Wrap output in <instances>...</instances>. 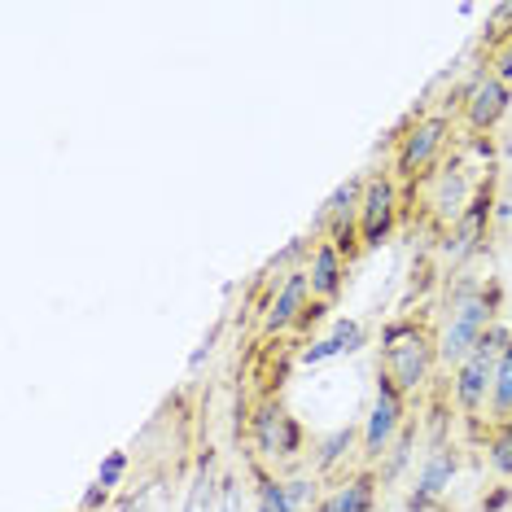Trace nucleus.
I'll list each match as a JSON object with an SVG mask.
<instances>
[{
    "instance_id": "f257e3e1",
    "label": "nucleus",
    "mask_w": 512,
    "mask_h": 512,
    "mask_svg": "<svg viewBox=\"0 0 512 512\" xmlns=\"http://www.w3.org/2000/svg\"><path fill=\"white\" fill-rule=\"evenodd\" d=\"M504 316V281L491 272H460L447 276L438 302V355H442V372L460 368L473 355V346Z\"/></svg>"
},
{
    "instance_id": "f03ea898",
    "label": "nucleus",
    "mask_w": 512,
    "mask_h": 512,
    "mask_svg": "<svg viewBox=\"0 0 512 512\" xmlns=\"http://www.w3.org/2000/svg\"><path fill=\"white\" fill-rule=\"evenodd\" d=\"M377 372L390 377L407 399L421 394L438 381L442 355H438V311L416 307V311H394L381 324V346H377Z\"/></svg>"
},
{
    "instance_id": "7ed1b4c3",
    "label": "nucleus",
    "mask_w": 512,
    "mask_h": 512,
    "mask_svg": "<svg viewBox=\"0 0 512 512\" xmlns=\"http://www.w3.org/2000/svg\"><path fill=\"white\" fill-rule=\"evenodd\" d=\"M482 176H486V167L482 171L469 167L464 149L456 145L434 176H429L425 184H416L412 193H403V224L412 232H421L429 246L438 250L442 241H447V232L460 224V215L469 211Z\"/></svg>"
},
{
    "instance_id": "20e7f679",
    "label": "nucleus",
    "mask_w": 512,
    "mask_h": 512,
    "mask_svg": "<svg viewBox=\"0 0 512 512\" xmlns=\"http://www.w3.org/2000/svg\"><path fill=\"white\" fill-rule=\"evenodd\" d=\"M512 342L508 324H495L482 342L473 346V355L464 359L460 368H451V403H456L460 416V434L469 447H482L486 434H491V390H495V368L504 346Z\"/></svg>"
},
{
    "instance_id": "39448f33",
    "label": "nucleus",
    "mask_w": 512,
    "mask_h": 512,
    "mask_svg": "<svg viewBox=\"0 0 512 512\" xmlns=\"http://www.w3.org/2000/svg\"><path fill=\"white\" fill-rule=\"evenodd\" d=\"M456 114L451 110H425L394 136V154H390V176L399 180L403 193H412L416 184H425L434 171L447 162V154L456 149Z\"/></svg>"
},
{
    "instance_id": "423d86ee",
    "label": "nucleus",
    "mask_w": 512,
    "mask_h": 512,
    "mask_svg": "<svg viewBox=\"0 0 512 512\" xmlns=\"http://www.w3.org/2000/svg\"><path fill=\"white\" fill-rule=\"evenodd\" d=\"M495 211H499V167L491 162L486 167L482 184H477L469 211L460 215V224L447 232V241L438 246V259H442V276H460V272H473L482 263L486 246H491V232H495Z\"/></svg>"
},
{
    "instance_id": "0eeeda50",
    "label": "nucleus",
    "mask_w": 512,
    "mask_h": 512,
    "mask_svg": "<svg viewBox=\"0 0 512 512\" xmlns=\"http://www.w3.org/2000/svg\"><path fill=\"white\" fill-rule=\"evenodd\" d=\"M237 438L246 442V451H254L259 460H267L272 469H285V464L302 460L307 451V429L294 412L285 407V399H267L254 403L237 425Z\"/></svg>"
},
{
    "instance_id": "6e6552de",
    "label": "nucleus",
    "mask_w": 512,
    "mask_h": 512,
    "mask_svg": "<svg viewBox=\"0 0 512 512\" xmlns=\"http://www.w3.org/2000/svg\"><path fill=\"white\" fill-rule=\"evenodd\" d=\"M407 421H412V399H407L390 377L377 372L368 416H364V425H359V464H372V469H377V464L386 460V451L394 447V438L403 434Z\"/></svg>"
},
{
    "instance_id": "1a4fd4ad",
    "label": "nucleus",
    "mask_w": 512,
    "mask_h": 512,
    "mask_svg": "<svg viewBox=\"0 0 512 512\" xmlns=\"http://www.w3.org/2000/svg\"><path fill=\"white\" fill-rule=\"evenodd\" d=\"M460 464H464V451H460L456 438L429 442V447L421 451V460H416L412 482H407L403 508L407 512H442L451 486H456V477H460Z\"/></svg>"
},
{
    "instance_id": "9d476101",
    "label": "nucleus",
    "mask_w": 512,
    "mask_h": 512,
    "mask_svg": "<svg viewBox=\"0 0 512 512\" xmlns=\"http://www.w3.org/2000/svg\"><path fill=\"white\" fill-rule=\"evenodd\" d=\"M508 110H512V84H504V79L482 66L460 92L456 127L469 136V141H491L499 132V123L508 119Z\"/></svg>"
},
{
    "instance_id": "9b49d317",
    "label": "nucleus",
    "mask_w": 512,
    "mask_h": 512,
    "mask_svg": "<svg viewBox=\"0 0 512 512\" xmlns=\"http://www.w3.org/2000/svg\"><path fill=\"white\" fill-rule=\"evenodd\" d=\"M403 224V189L390 176V167L368 171L364 176V197H359V237L364 250H381Z\"/></svg>"
},
{
    "instance_id": "f8f14e48",
    "label": "nucleus",
    "mask_w": 512,
    "mask_h": 512,
    "mask_svg": "<svg viewBox=\"0 0 512 512\" xmlns=\"http://www.w3.org/2000/svg\"><path fill=\"white\" fill-rule=\"evenodd\" d=\"M381 473L372 469V464H355V469H346L342 477H333V482H324L320 499L311 504V512H377L381 504Z\"/></svg>"
},
{
    "instance_id": "ddd939ff",
    "label": "nucleus",
    "mask_w": 512,
    "mask_h": 512,
    "mask_svg": "<svg viewBox=\"0 0 512 512\" xmlns=\"http://www.w3.org/2000/svg\"><path fill=\"white\" fill-rule=\"evenodd\" d=\"M311 281H307V267H289L281 276V285L272 289V298H267L263 307V337H289L294 333V324L302 320V311L311 307Z\"/></svg>"
},
{
    "instance_id": "4468645a",
    "label": "nucleus",
    "mask_w": 512,
    "mask_h": 512,
    "mask_svg": "<svg viewBox=\"0 0 512 512\" xmlns=\"http://www.w3.org/2000/svg\"><path fill=\"white\" fill-rule=\"evenodd\" d=\"M364 346H368V324L355 320V316H337L329 324V333L311 337V342L302 346L298 364L302 368H324V364H333V359H346V355L364 351Z\"/></svg>"
},
{
    "instance_id": "2eb2a0df",
    "label": "nucleus",
    "mask_w": 512,
    "mask_h": 512,
    "mask_svg": "<svg viewBox=\"0 0 512 512\" xmlns=\"http://www.w3.org/2000/svg\"><path fill=\"white\" fill-rule=\"evenodd\" d=\"M307 281H311V294H316L324 307H337L346 294V281H351V263L337 254L333 241L324 237H311V254H307Z\"/></svg>"
},
{
    "instance_id": "dca6fc26",
    "label": "nucleus",
    "mask_w": 512,
    "mask_h": 512,
    "mask_svg": "<svg viewBox=\"0 0 512 512\" xmlns=\"http://www.w3.org/2000/svg\"><path fill=\"white\" fill-rule=\"evenodd\" d=\"M241 464H246V482H250V499L254 512H302L294 504V491H289V477H281V469H272L267 460H259L254 451L241 447Z\"/></svg>"
},
{
    "instance_id": "f3484780",
    "label": "nucleus",
    "mask_w": 512,
    "mask_h": 512,
    "mask_svg": "<svg viewBox=\"0 0 512 512\" xmlns=\"http://www.w3.org/2000/svg\"><path fill=\"white\" fill-rule=\"evenodd\" d=\"M219 491H224V469H219V451L211 442H202L189 469V486H184V504L180 512H215Z\"/></svg>"
},
{
    "instance_id": "a211bd4d",
    "label": "nucleus",
    "mask_w": 512,
    "mask_h": 512,
    "mask_svg": "<svg viewBox=\"0 0 512 512\" xmlns=\"http://www.w3.org/2000/svg\"><path fill=\"white\" fill-rule=\"evenodd\" d=\"M351 460L359 464V425H337L333 434L311 442V477H316V482L342 477Z\"/></svg>"
},
{
    "instance_id": "6ab92c4d",
    "label": "nucleus",
    "mask_w": 512,
    "mask_h": 512,
    "mask_svg": "<svg viewBox=\"0 0 512 512\" xmlns=\"http://www.w3.org/2000/svg\"><path fill=\"white\" fill-rule=\"evenodd\" d=\"M482 451H486V464H491V473L499 477V482L512 486V416H508V421H499V425H491V434H486Z\"/></svg>"
},
{
    "instance_id": "aec40b11",
    "label": "nucleus",
    "mask_w": 512,
    "mask_h": 512,
    "mask_svg": "<svg viewBox=\"0 0 512 512\" xmlns=\"http://www.w3.org/2000/svg\"><path fill=\"white\" fill-rule=\"evenodd\" d=\"M512 416V342L504 346L499 355V368H495V390H491V425L508 421Z\"/></svg>"
},
{
    "instance_id": "412c9836",
    "label": "nucleus",
    "mask_w": 512,
    "mask_h": 512,
    "mask_svg": "<svg viewBox=\"0 0 512 512\" xmlns=\"http://www.w3.org/2000/svg\"><path fill=\"white\" fill-rule=\"evenodd\" d=\"M508 36H512V0H504V5H491V14H486V27H482V57H491Z\"/></svg>"
},
{
    "instance_id": "4be33fe9",
    "label": "nucleus",
    "mask_w": 512,
    "mask_h": 512,
    "mask_svg": "<svg viewBox=\"0 0 512 512\" xmlns=\"http://www.w3.org/2000/svg\"><path fill=\"white\" fill-rule=\"evenodd\" d=\"M215 512H246V482H241V469L224 473V491H219Z\"/></svg>"
},
{
    "instance_id": "5701e85b",
    "label": "nucleus",
    "mask_w": 512,
    "mask_h": 512,
    "mask_svg": "<svg viewBox=\"0 0 512 512\" xmlns=\"http://www.w3.org/2000/svg\"><path fill=\"white\" fill-rule=\"evenodd\" d=\"M123 473H127V451H110L106 464L97 469V486H106V491H119Z\"/></svg>"
},
{
    "instance_id": "b1692460",
    "label": "nucleus",
    "mask_w": 512,
    "mask_h": 512,
    "mask_svg": "<svg viewBox=\"0 0 512 512\" xmlns=\"http://www.w3.org/2000/svg\"><path fill=\"white\" fill-rule=\"evenodd\" d=\"M486 71L499 75L504 84H512V36H508L504 44H499V49H495L491 57H486Z\"/></svg>"
},
{
    "instance_id": "393cba45",
    "label": "nucleus",
    "mask_w": 512,
    "mask_h": 512,
    "mask_svg": "<svg viewBox=\"0 0 512 512\" xmlns=\"http://www.w3.org/2000/svg\"><path fill=\"white\" fill-rule=\"evenodd\" d=\"M508 504H512V486H508V482H499L495 491L482 499V512H504Z\"/></svg>"
}]
</instances>
